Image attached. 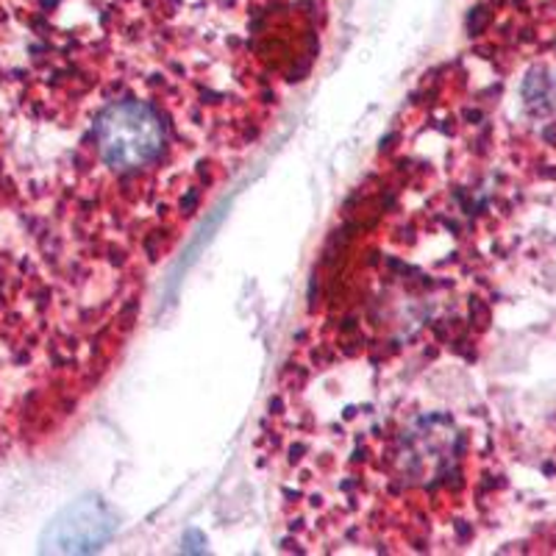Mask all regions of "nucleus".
I'll list each match as a JSON object with an SVG mask.
<instances>
[{
    "label": "nucleus",
    "mask_w": 556,
    "mask_h": 556,
    "mask_svg": "<svg viewBox=\"0 0 556 556\" xmlns=\"http://www.w3.org/2000/svg\"><path fill=\"white\" fill-rule=\"evenodd\" d=\"M109 518L103 515L101 504L96 501H81V504L70 506L67 513L51 526L45 548L48 551H87L96 548L98 543L109 538Z\"/></svg>",
    "instance_id": "2"
},
{
    "label": "nucleus",
    "mask_w": 556,
    "mask_h": 556,
    "mask_svg": "<svg viewBox=\"0 0 556 556\" xmlns=\"http://www.w3.org/2000/svg\"><path fill=\"white\" fill-rule=\"evenodd\" d=\"M92 148L106 170L131 176L153 165L165 148L162 114L146 101H114L92 123Z\"/></svg>",
    "instance_id": "1"
}]
</instances>
